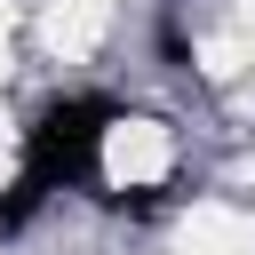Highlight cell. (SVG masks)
Masks as SVG:
<instances>
[{"mask_svg": "<svg viewBox=\"0 0 255 255\" xmlns=\"http://www.w3.org/2000/svg\"><path fill=\"white\" fill-rule=\"evenodd\" d=\"M104 183H120V191H151V183H167L175 175V135L159 128V120H120V128H104Z\"/></svg>", "mask_w": 255, "mask_h": 255, "instance_id": "obj_1", "label": "cell"}, {"mask_svg": "<svg viewBox=\"0 0 255 255\" xmlns=\"http://www.w3.org/2000/svg\"><path fill=\"white\" fill-rule=\"evenodd\" d=\"M112 32V0H48V16H40V40H48V56L56 64H80V56H96V40Z\"/></svg>", "mask_w": 255, "mask_h": 255, "instance_id": "obj_2", "label": "cell"}, {"mask_svg": "<svg viewBox=\"0 0 255 255\" xmlns=\"http://www.w3.org/2000/svg\"><path fill=\"white\" fill-rule=\"evenodd\" d=\"M183 255H255V215L247 207H223V199H199L175 231Z\"/></svg>", "mask_w": 255, "mask_h": 255, "instance_id": "obj_3", "label": "cell"}]
</instances>
